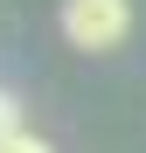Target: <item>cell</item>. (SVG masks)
<instances>
[{
	"label": "cell",
	"instance_id": "1",
	"mask_svg": "<svg viewBox=\"0 0 146 153\" xmlns=\"http://www.w3.org/2000/svg\"><path fill=\"white\" fill-rule=\"evenodd\" d=\"M63 35H70V49L104 56L132 35V0H63Z\"/></svg>",
	"mask_w": 146,
	"mask_h": 153
},
{
	"label": "cell",
	"instance_id": "3",
	"mask_svg": "<svg viewBox=\"0 0 146 153\" xmlns=\"http://www.w3.org/2000/svg\"><path fill=\"white\" fill-rule=\"evenodd\" d=\"M0 153H49V146H42L35 132H14V139H0Z\"/></svg>",
	"mask_w": 146,
	"mask_h": 153
},
{
	"label": "cell",
	"instance_id": "2",
	"mask_svg": "<svg viewBox=\"0 0 146 153\" xmlns=\"http://www.w3.org/2000/svg\"><path fill=\"white\" fill-rule=\"evenodd\" d=\"M14 132H21V105L0 91V139H14Z\"/></svg>",
	"mask_w": 146,
	"mask_h": 153
}]
</instances>
